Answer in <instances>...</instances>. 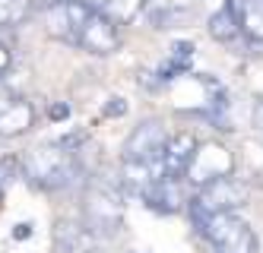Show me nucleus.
Wrapping results in <instances>:
<instances>
[{"instance_id":"obj_3","label":"nucleus","mask_w":263,"mask_h":253,"mask_svg":"<svg viewBox=\"0 0 263 253\" xmlns=\"http://www.w3.org/2000/svg\"><path fill=\"white\" fill-rule=\"evenodd\" d=\"M83 222L99 238L118 235L124 225V187L96 178L86 187V197H83Z\"/></svg>"},{"instance_id":"obj_6","label":"nucleus","mask_w":263,"mask_h":253,"mask_svg":"<svg viewBox=\"0 0 263 253\" xmlns=\"http://www.w3.org/2000/svg\"><path fill=\"white\" fill-rule=\"evenodd\" d=\"M235 171V159H232V152L225 149L222 143H200L197 152H194V162L191 168H187V184H191L194 190L206 187V184H213L219 178H229V174Z\"/></svg>"},{"instance_id":"obj_13","label":"nucleus","mask_w":263,"mask_h":253,"mask_svg":"<svg viewBox=\"0 0 263 253\" xmlns=\"http://www.w3.org/2000/svg\"><path fill=\"white\" fill-rule=\"evenodd\" d=\"M210 35L222 45H232L235 38L241 35V19H238V7L232 0H225V4L210 16Z\"/></svg>"},{"instance_id":"obj_21","label":"nucleus","mask_w":263,"mask_h":253,"mask_svg":"<svg viewBox=\"0 0 263 253\" xmlns=\"http://www.w3.org/2000/svg\"><path fill=\"white\" fill-rule=\"evenodd\" d=\"M4 190H7V187H4V184H0V197H4Z\"/></svg>"},{"instance_id":"obj_17","label":"nucleus","mask_w":263,"mask_h":253,"mask_svg":"<svg viewBox=\"0 0 263 253\" xmlns=\"http://www.w3.org/2000/svg\"><path fill=\"white\" fill-rule=\"evenodd\" d=\"M32 16V0H0V29H16Z\"/></svg>"},{"instance_id":"obj_15","label":"nucleus","mask_w":263,"mask_h":253,"mask_svg":"<svg viewBox=\"0 0 263 253\" xmlns=\"http://www.w3.org/2000/svg\"><path fill=\"white\" fill-rule=\"evenodd\" d=\"M238 19L241 35L254 45H263V0H238Z\"/></svg>"},{"instance_id":"obj_20","label":"nucleus","mask_w":263,"mask_h":253,"mask_svg":"<svg viewBox=\"0 0 263 253\" xmlns=\"http://www.w3.org/2000/svg\"><path fill=\"white\" fill-rule=\"evenodd\" d=\"M67 114H70V108H67V105H54V108H51V118H54V121L67 118Z\"/></svg>"},{"instance_id":"obj_7","label":"nucleus","mask_w":263,"mask_h":253,"mask_svg":"<svg viewBox=\"0 0 263 253\" xmlns=\"http://www.w3.org/2000/svg\"><path fill=\"white\" fill-rule=\"evenodd\" d=\"M244 203H248V187L229 174V178H219L213 184L200 187L191 197V206H187V209H200V212H235Z\"/></svg>"},{"instance_id":"obj_5","label":"nucleus","mask_w":263,"mask_h":253,"mask_svg":"<svg viewBox=\"0 0 263 253\" xmlns=\"http://www.w3.org/2000/svg\"><path fill=\"white\" fill-rule=\"evenodd\" d=\"M92 10L86 0H58L45 10V32L54 42L64 45H80V32L86 26V19L92 16Z\"/></svg>"},{"instance_id":"obj_14","label":"nucleus","mask_w":263,"mask_h":253,"mask_svg":"<svg viewBox=\"0 0 263 253\" xmlns=\"http://www.w3.org/2000/svg\"><path fill=\"white\" fill-rule=\"evenodd\" d=\"M156 178H162V174H156L153 165H146V162H124L118 184H121L127 193H137V197H143V193L156 184Z\"/></svg>"},{"instance_id":"obj_16","label":"nucleus","mask_w":263,"mask_h":253,"mask_svg":"<svg viewBox=\"0 0 263 253\" xmlns=\"http://www.w3.org/2000/svg\"><path fill=\"white\" fill-rule=\"evenodd\" d=\"M191 61H194V45L191 42H178L172 48V54H168V61L162 64V83L175 80L178 73H187L191 70Z\"/></svg>"},{"instance_id":"obj_18","label":"nucleus","mask_w":263,"mask_h":253,"mask_svg":"<svg viewBox=\"0 0 263 253\" xmlns=\"http://www.w3.org/2000/svg\"><path fill=\"white\" fill-rule=\"evenodd\" d=\"M124 114H127V102H124V99H108L105 118H124Z\"/></svg>"},{"instance_id":"obj_2","label":"nucleus","mask_w":263,"mask_h":253,"mask_svg":"<svg viewBox=\"0 0 263 253\" xmlns=\"http://www.w3.org/2000/svg\"><path fill=\"white\" fill-rule=\"evenodd\" d=\"M191 222L210 241L216 253H260V241L254 228L238 219L235 212H200L191 209Z\"/></svg>"},{"instance_id":"obj_11","label":"nucleus","mask_w":263,"mask_h":253,"mask_svg":"<svg viewBox=\"0 0 263 253\" xmlns=\"http://www.w3.org/2000/svg\"><path fill=\"white\" fill-rule=\"evenodd\" d=\"M197 140L191 133H175L172 140H168L165 146V155H162V162H159V174L162 178H187V168H191L194 162V152H197Z\"/></svg>"},{"instance_id":"obj_10","label":"nucleus","mask_w":263,"mask_h":253,"mask_svg":"<svg viewBox=\"0 0 263 253\" xmlns=\"http://www.w3.org/2000/svg\"><path fill=\"white\" fill-rule=\"evenodd\" d=\"M143 200L153 212H162V216H175L184 206H191L187 181H181V178H156V184L143 193Z\"/></svg>"},{"instance_id":"obj_9","label":"nucleus","mask_w":263,"mask_h":253,"mask_svg":"<svg viewBox=\"0 0 263 253\" xmlns=\"http://www.w3.org/2000/svg\"><path fill=\"white\" fill-rule=\"evenodd\" d=\"M51 244L54 253H102V238L86 222H73V219L54 225Z\"/></svg>"},{"instance_id":"obj_1","label":"nucleus","mask_w":263,"mask_h":253,"mask_svg":"<svg viewBox=\"0 0 263 253\" xmlns=\"http://www.w3.org/2000/svg\"><path fill=\"white\" fill-rule=\"evenodd\" d=\"M20 162H23V178L35 190L54 193V190H67L80 181L77 152L64 143H45L39 149L26 152Z\"/></svg>"},{"instance_id":"obj_4","label":"nucleus","mask_w":263,"mask_h":253,"mask_svg":"<svg viewBox=\"0 0 263 253\" xmlns=\"http://www.w3.org/2000/svg\"><path fill=\"white\" fill-rule=\"evenodd\" d=\"M168 130L159 118H149L143 121L140 127L130 130V136L121 146V159L124 162H146V165H159L162 155H165V146H168Z\"/></svg>"},{"instance_id":"obj_8","label":"nucleus","mask_w":263,"mask_h":253,"mask_svg":"<svg viewBox=\"0 0 263 253\" xmlns=\"http://www.w3.org/2000/svg\"><path fill=\"white\" fill-rule=\"evenodd\" d=\"M77 48H83V51H89V54H99V57L115 54V51L121 48L118 23H115L111 16H105L102 10H92V16L86 19V26H83V32H80V45H77Z\"/></svg>"},{"instance_id":"obj_12","label":"nucleus","mask_w":263,"mask_h":253,"mask_svg":"<svg viewBox=\"0 0 263 253\" xmlns=\"http://www.w3.org/2000/svg\"><path fill=\"white\" fill-rule=\"evenodd\" d=\"M35 124V105L26 99H13L0 108V136H23Z\"/></svg>"},{"instance_id":"obj_19","label":"nucleus","mask_w":263,"mask_h":253,"mask_svg":"<svg viewBox=\"0 0 263 253\" xmlns=\"http://www.w3.org/2000/svg\"><path fill=\"white\" fill-rule=\"evenodd\" d=\"M10 64H13V54H10V48H7V45H0V76H7Z\"/></svg>"}]
</instances>
